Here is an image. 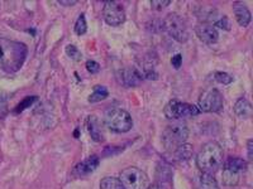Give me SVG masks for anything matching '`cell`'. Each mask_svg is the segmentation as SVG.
Wrapping results in <instances>:
<instances>
[{"label": "cell", "instance_id": "obj_1", "mask_svg": "<svg viewBox=\"0 0 253 189\" xmlns=\"http://www.w3.org/2000/svg\"><path fill=\"white\" fill-rule=\"evenodd\" d=\"M28 49L20 42L0 37V68L8 73L19 71L26 62Z\"/></svg>", "mask_w": 253, "mask_h": 189}, {"label": "cell", "instance_id": "obj_16", "mask_svg": "<svg viewBox=\"0 0 253 189\" xmlns=\"http://www.w3.org/2000/svg\"><path fill=\"white\" fill-rule=\"evenodd\" d=\"M234 112H236V115L239 119H243V120L251 119L253 114L252 105L246 98H239L236 102V105H234Z\"/></svg>", "mask_w": 253, "mask_h": 189}, {"label": "cell", "instance_id": "obj_5", "mask_svg": "<svg viewBox=\"0 0 253 189\" xmlns=\"http://www.w3.org/2000/svg\"><path fill=\"white\" fill-rule=\"evenodd\" d=\"M162 27L165 31L169 33L170 37H172L176 42L185 43L190 38L189 29H187L186 23L181 17L176 13H170L167 14L166 18L162 22Z\"/></svg>", "mask_w": 253, "mask_h": 189}, {"label": "cell", "instance_id": "obj_19", "mask_svg": "<svg viewBox=\"0 0 253 189\" xmlns=\"http://www.w3.org/2000/svg\"><path fill=\"white\" fill-rule=\"evenodd\" d=\"M176 154V158L180 159V160H189L190 158L193 157V145H190V144H182L181 146H178L177 149L173 152Z\"/></svg>", "mask_w": 253, "mask_h": 189}, {"label": "cell", "instance_id": "obj_7", "mask_svg": "<svg viewBox=\"0 0 253 189\" xmlns=\"http://www.w3.org/2000/svg\"><path fill=\"white\" fill-rule=\"evenodd\" d=\"M119 181L126 189H147L150 187L148 175L135 166H129L122 170Z\"/></svg>", "mask_w": 253, "mask_h": 189}, {"label": "cell", "instance_id": "obj_25", "mask_svg": "<svg viewBox=\"0 0 253 189\" xmlns=\"http://www.w3.org/2000/svg\"><path fill=\"white\" fill-rule=\"evenodd\" d=\"M36 100H37V97H36V96H32V97H26V98H24L23 102L18 105L17 110H15V112H22V111H23V110H26L27 107L31 106L32 103L35 102Z\"/></svg>", "mask_w": 253, "mask_h": 189}, {"label": "cell", "instance_id": "obj_23", "mask_svg": "<svg viewBox=\"0 0 253 189\" xmlns=\"http://www.w3.org/2000/svg\"><path fill=\"white\" fill-rule=\"evenodd\" d=\"M65 52H66L67 57L71 58L72 61H80L81 57H83L81 52L79 51L78 47L74 46V44H69V46L66 47V49H65Z\"/></svg>", "mask_w": 253, "mask_h": 189}, {"label": "cell", "instance_id": "obj_11", "mask_svg": "<svg viewBox=\"0 0 253 189\" xmlns=\"http://www.w3.org/2000/svg\"><path fill=\"white\" fill-rule=\"evenodd\" d=\"M195 33L199 39L207 44H214L218 42V29L210 23H199L195 27Z\"/></svg>", "mask_w": 253, "mask_h": 189}, {"label": "cell", "instance_id": "obj_10", "mask_svg": "<svg viewBox=\"0 0 253 189\" xmlns=\"http://www.w3.org/2000/svg\"><path fill=\"white\" fill-rule=\"evenodd\" d=\"M104 20L109 26L117 27L126 22V12L118 1H107L103 8Z\"/></svg>", "mask_w": 253, "mask_h": 189}, {"label": "cell", "instance_id": "obj_13", "mask_svg": "<svg viewBox=\"0 0 253 189\" xmlns=\"http://www.w3.org/2000/svg\"><path fill=\"white\" fill-rule=\"evenodd\" d=\"M100 163V159L96 155H91L87 159L83 160L81 163H79L74 169V174L78 175V177H85V175L90 174V173L94 172L96 168L99 166Z\"/></svg>", "mask_w": 253, "mask_h": 189}, {"label": "cell", "instance_id": "obj_17", "mask_svg": "<svg viewBox=\"0 0 253 189\" xmlns=\"http://www.w3.org/2000/svg\"><path fill=\"white\" fill-rule=\"evenodd\" d=\"M199 189H219L218 183H216L215 178L213 174H207L202 173L199 175Z\"/></svg>", "mask_w": 253, "mask_h": 189}, {"label": "cell", "instance_id": "obj_30", "mask_svg": "<svg viewBox=\"0 0 253 189\" xmlns=\"http://www.w3.org/2000/svg\"><path fill=\"white\" fill-rule=\"evenodd\" d=\"M247 149H248V160H252V158H253V141L248 140L247 143Z\"/></svg>", "mask_w": 253, "mask_h": 189}, {"label": "cell", "instance_id": "obj_4", "mask_svg": "<svg viewBox=\"0 0 253 189\" xmlns=\"http://www.w3.org/2000/svg\"><path fill=\"white\" fill-rule=\"evenodd\" d=\"M104 123L108 129L118 134L128 132L133 127L132 116L126 110L118 109V107L110 109L105 112Z\"/></svg>", "mask_w": 253, "mask_h": 189}, {"label": "cell", "instance_id": "obj_6", "mask_svg": "<svg viewBox=\"0 0 253 189\" xmlns=\"http://www.w3.org/2000/svg\"><path fill=\"white\" fill-rule=\"evenodd\" d=\"M223 164V184L228 187H236L241 181V175L247 170V161L241 158H229Z\"/></svg>", "mask_w": 253, "mask_h": 189}, {"label": "cell", "instance_id": "obj_14", "mask_svg": "<svg viewBox=\"0 0 253 189\" xmlns=\"http://www.w3.org/2000/svg\"><path fill=\"white\" fill-rule=\"evenodd\" d=\"M87 126V131L91 135L92 140L96 141V143H103L105 140V136H104L103 132V125L100 124L99 119L96 116H89L86 121Z\"/></svg>", "mask_w": 253, "mask_h": 189}, {"label": "cell", "instance_id": "obj_12", "mask_svg": "<svg viewBox=\"0 0 253 189\" xmlns=\"http://www.w3.org/2000/svg\"><path fill=\"white\" fill-rule=\"evenodd\" d=\"M119 82L126 87L138 86L141 81L143 80L141 72L135 68H123L117 73Z\"/></svg>", "mask_w": 253, "mask_h": 189}, {"label": "cell", "instance_id": "obj_31", "mask_svg": "<svg viewBox=\"0 0 253 189\" xmlns=\"http://www.w3.org/2000/svg\"><path fill=\"white\" fill-rule=\"evenodd\" d=\"M58 3L61 4V5H66V6H71V5H75L78 1L76 0H72V1H65V0H61V1H58Z\"/></svg>", "mask_w": 253, "mask_h": 189}, {"label": "cell", "instance_id": "obj_2", "mask_svg": "<svg viewBox=\"0 0 253 189\" xmlns=\"http://www.w3.org/2000/svg\"><path fill=\"white\" fill-rule=\"evenodd\" d=\"M224 163V153L216 141H209L196 155V166L202 173L213 174L218 172Z\"/></svg>", "mask_w": 253, "mask_h": 189}, {"label": "cell", "instance_id": "obj_24", "mask_svg": "<svg viewBox=\"0 0 253 189\" xmlns=\"http://www.w3.org/2000/svg\"><path fill=\"white\" fill-rule=\"evenodd\" d=\"M215 81L219 83H223V85H229V83L233 82V76H230L227 72H215Z\"/></svg>", "mask_w": 253, "mask_h": 189}, {"label": "cell", "instance_id": "obj_27", "mask_svg": "<svg viewBox=\"0 0 253 189\" xmlns=\"http://www.w3.org/2000/svg\"><path fill=\"white\" fill-rule=\"evenodd\" d=\"M86 69L90 73H98L100 71V64L98 62H95V61H87Z\"/></svg>", "mask_w": 253, "mask_h": 189}, {"label": "cell", "instance_id": "obj_18", "mask_svg": "<svg viewBox=\"0 0 253 189\" xmlns=\"http://www.w3.org/2000/svg\"><path fill=\"white\" fill-rule=\"evenodd\" d=\"M108 96H109V92H108L107 87L98 85V86L94 87V91H92V94L89 96V102H100V101L105 100Z\"/></svg>", "mask_w": 253, "mask_h": 189}, {"label": "cell", "instance_id": "obj_29", "mask_svg": "<svg viewBox=\"0 0 253 189\" xmlns=\"http://www.w3.org/2000/svg\"><path fill=\"white\" fill-rule=\"evenodd\" d=\"M181 63H182V56L178 55V53L173 56L172 60H171V64H172L176 69H178L180 67H181Z\"/></svg>", "mask_w": 253, "mask_h": 189}, {"label": "cell", "instance_id": "obj_3", "mask_svg": "<svg viewBox=\"0 0 253 189\" xmlns=\"http://www.w3.org/2000/svg\"><path fill=\"white\" fill-rule=\"evenodd\" d=\"M189 138V127L181 121H176L171 125L166 126L162 132V144L167 150L175 152L178 146L186 143Z\"/></svg>", "mask_w": 253, "mask_h": 189}, {"label": "cell", "instance_id": "obj_9", "mask_svg": "<svg viewBox=\"0 0 253 189\" xmlns=\"http://www.w3.org/2000/svg\"><path fill=\"white\" fill-rule=\"evenodd\" d=\"M224 107L223 94L216 89L203 92L199 98V110L204 112H220Z\"/></svg>", "mask_w": 253, "mask_h": 189}, {"label": "cell", "instance_id": "obj_26", "mask_svg": "<svg viewBox=\"0 0 253 189\" xmlns=\"http://www.w3.org/2000/svg\"><path fill=\"white\" fill-rule=\"evenodd\" d=\"M170 0H152V1H151V5H152V8L156 9V10H161V9L170 5Z\"/></svg>", "mask_w": 253, "mask_h": 189}, {"label": "cell", "instance_id": "obj_15", "mask_svg": "<svg viewBox=\"0 0 253 189\" xmlns=\"http://www.w3.org/2000/svg\"><path fill=\"white\" fill-rule=\"evenodd\" d=\"M233 13L234 17H236L237 23L241 27L246 28V27L250 26L251 20H252V15H251V12L248 10V8L243 4H236L233 6Z\"/></svg>", "mask_w": 253, "mask_h": 189}, {"label": "cell", "instance_id": "obj_32", "mask_svg": "<svg viewBox=\"0 0 253 189\" xmlns=\"http://www.w3.org/2000/svg\"><path fill=\"white\" fill-rule=\"evenodd\" d=\"M147 189H166V187L164 184H152V186L148 187Z\"/></svg>", "mask_w": 253, "mask_h": 189}, {"label": "cell", "instance_id": "obj_21", "mask_svg": "<svg viewBox=\"0 0 253 189\" xmlns=\"http://www.w3.org/2000/svg\"><path fill=\"white\" fill-rule=\"evenodd\" d=\"M215 19L213 20V24L211 26L214 27H218V28L224 29V31H230L232 29V24H230V20L228 19L225 15H219L218 18L214 17Z\"/></svg>", "mask_w": 253, "mask_h": 189}, {"label": "cell", "instance_id": "obj_20", "mask_svg": "<svg viewBox=\"0 0 253 189\" xmlns=\"http://www.w3.org/2000/svg\"><path fill=\"white\" fill-rule=\"evenodd\" d=\"M100 189H126L118 178L105 177L100 182Z\"/></svg>", "mask_w": 253, "mask_h": 189}, {"label": "cell", "instance_id": "obj_28", "mask_svg": "<svg viewBox=\"0 0 253 189\" xmlns=\"http://www.w3.org/2000/svg\"><path fill=\"white\" fill-rule=\"evenodd\" d=\"M8 106H6V100L0 96V118H4L8 114Z\"/></svg>", "mask_w": 253, "mask_h": 189}, {"label": "cell", "instance_id": "obj_22", "mask_svg": "<svg viewBox=\"0 0 253 189\" xmlns=\"http://www.w3.org/2000/svg\"><path fill=\"white\" fill-rule=\"evenodd\" d=\"M86 31H87L86 19H85V15L81 14L75 23V33L78 35H84L85 33H86Z\"/></svg>", "mask_w": 253, "mask_h": 189}, {"label": "cell", "instance_id": "obj_8", "mask_svg": "<svg viewBox=\"0 0 253 189\" xmlns=\"http://www.w3.org/2000/svg\"><path fill=\"white\" fill-rule=\"evenodd\" d=\"M164 114L170 120H182V119L193 118L200 114L199 107L191 103L181 102L178 100H172L167 103L164 110Z\"/></svg>", "mask_w": 253, "mask_h": 189}]
</instances>
